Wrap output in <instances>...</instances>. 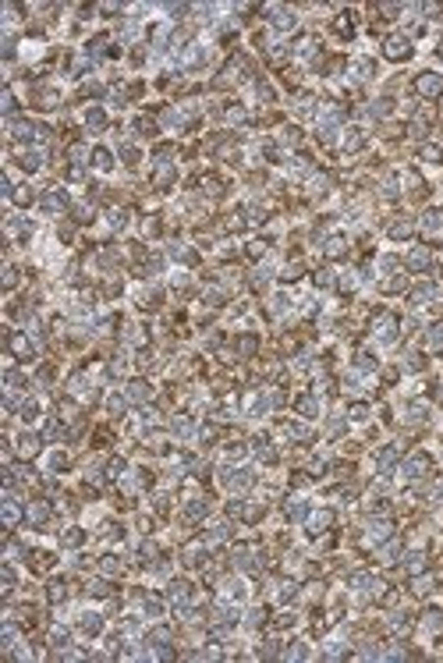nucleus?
<instances>
[{"label":"nucleus","instance_id":"obj_1","mask_svg":"<svg viewBox=\"0 0 443 663\" xmlns=\"http://www.w3.org/2000/svg\"><path fill=\"white\" fill-rule=\"evenodd\" d=\"M419 89H422V92H440V89H443V82H440V78H436V74H422V82H419Z\"/></svg>","mask_w":443,"mask_h":663},{"label":"nucleus","instance_id":"obj_2","mask_svg":"<svg viewBox=\"0 0 443 663\" xmlns=\"http://www.w3.org/2000/svg\"><path fill=\"white\" fill-rule=\"evenodd\" d=\"M386 54H390V57H408V43L390 39V43H386Z\"/></svg>","mask_w":443,"mask_h":663},{"label":"nucleus","instance_id":"obj_3","mask_svg":"<svg viewBox=\"0 0 443 663\" xmlns=\"http://www.w3.org/2000/svg\"><path fill=\"white\" fill-rule=\"evenodd\" d=\"M128 397H132V401H146L149 387H146V383H132V387H128Z\"/></svg>","mask_w":443,"mask_h":663},{"label":"nucleus","instance_id":"obj_4","mask_svg":"<svg viewBox=\"0 0 443 663\" xmlns=\"http://www.w3.org/2000/svg\"><path fill=\"white\" fill-rule=\"evenodd\" d=\"M4 521H7V525L18 521V504H14V500H4Z\"/></svg>","mask_w":443,"mask_h":663},{"label":"nucleus","instance_id":"obj_5","mask_svg":"<svg viewBox=\"0 0 443 663\" xmlns=\"http://www.w3.org/2000/svg\"><path fill=\"white\" fill-rule=\"evenodd\" d=\"M426 465H429L426 457H415V461L408 465V475H419V472H426Z\"/></svg>","mask_w":443,"mask_h":663},{"label":"nucleus","instance_id":"obj_6","mask_svg":"<svg viewBox=\"0 0 443 663\" xmlns=\"http://www.w3.org/2000/svg\"><path fill=\"white\" fill-rule=\"evenodd\" d=\"M170 596H174V599H185V596H188V585H185V582H174V585H170Z\"/></svg>","mask_w":443,"mask_h":663},{"label":"nucleus","instance_id":"obj_7","mask_svg":"<svg viewBox=\"0 0 443 663\" xmlns=\"http://www.w3.org/2000/svg\"><path fill=\"white\" fill-rule=\"evenodd\" d=\"M64 206V195L57 192V195H46V210H61Z\"/></svg>","mask_w":443,"mask_h":663}]
</instances>
